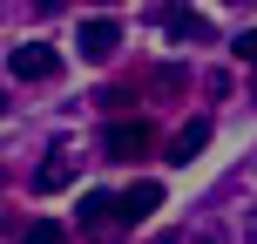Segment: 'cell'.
<instances>
[{
    "label": "cell",
    "instance_id": "9",
    "mask_svg": "<svg viewBox=\"0 0 257 244\" xmlns=\"http://www.w3.org/2000/svg\"><path fill=\"white\" fill-rule=\"evenodd\" d=\"M14 244H68V231H61L54 217H34V224H27V231L14 237Z\"/></svg>",
    "mask_w": 257,
    "mask_h": 244
},
{
    "label": "cell",
    "instance_id": "11",
    "mask_svg": "<svg viewBox=\"0 0 257 244\" xmlns=\"http://www.w3.org/2000/svg\"><path fill=\"white\" fill-rule=\"evenodd\" d=\"M230 54H237L244 68H257V27H250V34H237V41H230Z\"/></svg>",
    "mask_w": 257,
    "mask_h": 244
},
{
    "label": "cell",
    "instance_id": "7",
    "mask_svg": "<svg viewBox=\"0 0 257 244\" xmlns=\"http://www.w3.org/2000/svg\"><path fill=\"white\" fill-rule=\"evenodd\" d=\"M61 183H75V149H54L48 163H41V177H34V190H61Z\"/></svg>",
    "mask_w": 257,
    "mask_h": 244
},
{
    "label": "cell",
    "instance_id": "14",
    "mask_svg": "<svg viewBox=\"0 0 257 244\" xmlns=\"http://www.w3.org/2000/svg\"><path fill=\"white\" fill-rule=\"evenodd\" d=\"M230 7H250V0H230Z\"/></svg>",
    "mask_w": 257,
    "mask_h": 244
},
{
    "label": "cell",
    "instance_id": "1",
    "mask_svg": "<svg viewBox=\"0 0 257 244\" xmlns=\"http://www.w3.org/2000/svg\"><path fill=\"white\" fill-rule=\"evenodd\" d=\"M149 149H156V129L142 116H115L102 129V156H108V163H136V156H149Z\"/></svg>",
    "mask_w": 257,
    "mask_h": 244
},
{
    "label": "cell",
    "instance_id": "4",
    "mask_svg": "<svg viewBox=\"0 0 257 244\" xmlns=\"http://www.w3.org/2000/svg\"><path fill=\"white\" fill-rule=\"evenodd\" d=\"M156 204H163V183H149V177H142V183H128V190L115 197V224H128V231H136V224L149 217Z\"/></svg>",
    "mask_w": 257,
    "mask_h": 244
},
{
    "label": "cell",
    "instance_id": "16",
    "mask_svg": "<svg viewBox=\"0 0 257 244\" xmlns=\"http://www.w3.org/2000/svg\"><path fill=\"white\" fill-rule=\"evenodd\" d=\"M250 224H257V210H250Z\"/></svg>",
    "mask_w": 257,
    "mask_h": 244
},
{
    "label": "cell",
    "instance_id": "12",
    "mask_svg": "<svg viewBox=\"0 0 257 244\" xmlns=\"http://www.w3.org/2000/svg\"><path fill=\"white\" fill-rule=\"evenodd\" d=\"M169 244H223L217 231H183V237H169Z\"/></svg>",
    "mask_w": 257,
    "mask_h": 244
},
{
    "label": "cell",
    "instance_id": "6",
    "mask_svg": "<svg viewBox=\"0 0 257 244\" xmlns=\"http://www.w3.org/2000/svg\"><path fill=\"white\" fill-rule=\"evenodd\" d=\"M156 21H163L176 41H210V21H203V14H190V7H163Z\"/></svg>",
    "mask_w": 257,
    "mask_h": 244
},
{
    "label": "cell",
    "instance_id": "13",
    "mask_svg": "<svg viewBox=\"0 0 257 244\" xmlns=\"http://www.w3.org/2000/svg\"><path fill=\"white\" fill-rule=\"evenodd\" d=\"M34 7H41V14H61V7H68V0H34Z\"/></svg>",
    "mask_w": 257,
    "mask_h": 244
},
{
    "label": "cell",
    "instance_id": "3",
    "mask_svg": "<svg viewBox=\"0 0 257 244\" xmlns=\"http://www.w3.org/2000/svg\"><path fill=\"white\" fill-rule=\"evenodd\" d=\"M75 48L88 54V61H108V54L122 48V27L108 21V14H95V21H81V34H75Z\"/></svg>",
    "mask_w": 257,
    "mask_h": 244
},
{
    "label": "cell",
    "instance_id": "10",
    "mask_svg": "<svg viewBox=\"0 0 257 244\" xmlns=\"http://www.w3.org/2000/svg\"><path fill=\"white\" fill-rule=\"evenodd\" d=\"M183 89V68H156L149 75V95H176Z\"/></svg>",
    "mask_w": 257,
    "mask_h": 244
},
{
    "label": "cell",
    "instance_id": "5",
    "mask_svg": "<svg viewBox=\"0 0 257 244\" xmlns=\"http://www.w3.org/2000/svg\"><path fill=\"white\" fill-rule=\"evenodd\" d=\"M196 149H210V122H203V116H196V122H183L176 136H169V163H190Z\"/></svg>",
    "mask_w": 257,
    "mask_h": 244
},
{
    "label": "cell",
    "instance_id": "15",
    "mask_svg": "<svg viewBox=\"0 0 257 244\" xmlns=\"http://www.w3.org/2000/svg\"><path fill=\"white\" fill-rule=\"evenodd\" d=\"M102 7H122V0H102Z\"/></svg>",
    "mask_w": 257,
    "mask_h": 244
},
{
    "label": "cell",
    "instance_id": "8",
    "mask_svg": "<svg viewBox=\"0 0 257 244\" xmlns=\"http://www.w3.org/2000/svg\"><path fill=\"white\" fill-rule=\"evenodd\" d=\"M108 224H115V197L88 190V197H81V231H108Z\"/></svg>",
    "mask_w": 257,
    "mask_h": 244
},
{
    "label": "cell",
    "instance_id": "2",
    "mask_svg": "<svg viewBox=\"0 0 257 244\" xmlns=\"http://www.w3.org/2000/svg\"><path fill=\"white\" fill-rule=\"evenodd\" d=\"M7 68H14V82H54L61 75V54L41 48V41H21V48L7 54Z\"/></svg>",
    "mask_w": 257,
    "mask_h": 244
}]
</instances>
